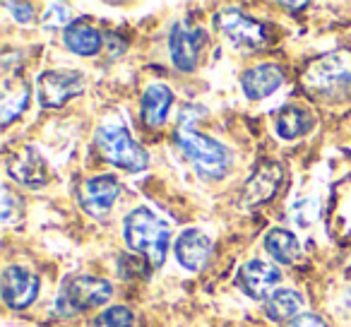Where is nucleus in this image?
I'll return each instance as SVG.
<instances>
[{"mask_svg":"<svg viewBox=\"0 0 351 327\" xmlns=\"http://www.w3.org/2000/svg\"><path fill=\"white\" fill-rule=\"evenodd\" d=\"M176 145L183 152L188 161H191L195 171L207 181H219L229 173L234 156L221 142L212 140L210 135L200 132L195 128V111L193 106L183 108L181 118H178V130H176Z\"/></svg>","mask_w":351,"mask_h":327,"instance_id":"f257e3e1","label":"nucleus"},{"mask_svg":"<svg viewBox=\"0 0 351 327\" xmlns=\"http://www.w3.org/2000/svg\"><path fill=\"white\" fill-rule=\"evenodd\" d=\"M301 84L317 101H344L351 97V51L317 56L303 68Z\"/></svg>","mask_w":351,"mask_h":327,"instance_id":"f03ea898","label":"nucleus"},{"mask_svg":"<svg viewBox=\"0 0 351 327\" xmlns=\"http://www.w3.org/2000/svg\"><path fill=\"white\" fill-rule=\"evenodd\" d=\"M123 236L130 250L147 260L149 267H161L169 253L171 229L147 207H135L123 219Z\"/></svg>","mask_w":351,"mask_h":327,"instance_id":"7ed1b4c3","label":"nucleus"},{"mask_svg":"<svg viewBox=\"0 0 351 327\" xmlns=\"http://www.w3.org/2000/svg\"><path fill=\"white\" fill-rule=\"evenodd\" d=\"M113 287L111 282L89 274H75L68 277L58 289V296L53 301V311L60 317H75L80 313H87L97 306L111 301Z\"/></svg>","mask_w":351,"mask_h":327,"instance_id":"20e7f679","label":"nucleus"},{"mask_svg":"<svg viewBox=\"0 0 351 327\" xmlns=\"http://www.w3.org/2000/svg\"><path fill=\"white\" fill-rule=\"evenodd\" d=\"M94 142L104 159L123 171H145L149 164L147 152L132 140L123 125H101L94 135Z\"/></svg>","mask_w":351,"mask_h":327,"instance_id":"39448f33","label":"nucleus"},{"mask_svg":"<svg viewBox=\"0 0 351 327\" xmlns=\"http://www.w3.org/2000/svg\"><path fill=\"white\" fill-rule=\"evenodd\" d=\"M215 25L221 32V36L241 51H258L269 39L267 27L260 20H255V17H248L245 12H241L239 8L219 10L215 17Z\"/></svg>","mask_w":351,"mask_h":327,"instance_id":"423d86ee","label":"nucleus"},{"mask_svg":"<svg viewBox=\"0 0 351 327\" xmlns=\"http://www.w3.org/2000/svg\"><path fill=\"white\" fill-rule=\"evenodd\" d=\"M84 77L77 70H46L36 80V94L44 108H60L73 97L82 94Z\"/></svg>","mask_w":351,"mask_h":327,"instance_id":"0eeeda50","label":"nucleus"},{"mask_svg":"<svg viewBox=\"0 0 351 327\" xmlns=\"http://www.w3.org/2000/svg\"><path fill=\"white\" fill-rule=\"evenodd\" d=\"M284 181V169L277 161H263L255 167L250 178L245 181L243 193H241V207L243 210H255L269 202L279 193Z\"/></svg>","mask_w":351,"mask_h":327,"instance_id":"6e6552de","label":"nucleus"},{"mask_svg":"<svg viewBox=\"0 0 351 327\" xmlns=\"http://www.w3.org/2000/svg\"><path fill=\"white\" fill-rule=\"evenodd\" d=\"M205 44V32L191 27L188 22H176L169 34V56L171 63L181 73H193L200 60V51Z\"/></svg>","mask_w":351,"mask_h":327,"instance_id":"1a4fd4ad","label":"nucleus"},{"mask_svg":"<svg viewBox=\"0 0 351 327\" xmlns=\"http://www.w3.org/2000/svg\"><path fill=\"white\" fill-rule=\"evenodd\" d=\"M118 195H121V183L111 173L92 176L80 186L77 202L89 217H104L113 210Z\"/></svg>","mask_w":351,"mask_h":327,"instance_id":"9d476101","label":"nucleus"},{"mask_svg":"<svg viewBox=\"0 0 351 327\" xmlns=\"http://www.w3.org/2000/svg\"><path fill=\"white\" fill-rule=\"evenodd\" d=\"M41 291V282L36 274L20 265H10L3 272V301L12 311H25L36 301Z\"/></svg>","mask_w":351,"mask_h":327,"instance_id":"9b49d317","label":"nucleus"},{"mask_svg":"<svg viewBox=\"0 0 351 327\" xmlns=\"http://www.w3.org/2000/svg\"><path fill=\"white\" fill-rule=\"evenodd\" d=\"M8 173L12 181L22 183L27 188H44L49 183V167H46L44 156L34 149L32 145H25L8 154L5 159Z\"/></svg>","mask_w":351,"mask_h":327,"instance_id":"f8f14e48","label":"nucleus"},{"mask_svg":"<svg viewBox=\"0 0 351 327\" xmlns=\"http://www.w3.org/2000/svg\"><path fill=\"white\" fill-rule=\"evenodd\" d=\"M279 282H282V272L263 260H248L239 269V287L255 301H267L277 291Z\"/></svg>","mask_w":351,"mask_h":327,"instance_id":"ddd939ff","label":"nucleus"},{"mask_svg":"<svg viewBox=\"0 0 351 327\" xmlns=\"http://www.w3.org/2000/svg\"><path fill=\"white\" fill-rule=\"evenodd\" d=\"M176 260L181 263V267H186L188 272H200L207 267L212 258V239L200 229H186L178 239H176Z\"/></svg>","mask_w":351,"mask_h":327,"instance_id":"4468645a","label":"nucleus"},{"mask_svg":"<svg viewBox=\"0 0 351 327\" xmlns=\"http://www.w3.org/2000/svg\"><path fill=\"white\" fill-rule=\"evenodd\" d=\"M282 82H284V73H282V68L274 63L253 65V68L245 70L243 77H241V87H243L245 97H248L250 101H260V99L274 94Z\"/></svg>","mask_w":351,"mask_h":327,"instance_id":"2eb2a0df","label":"nucleus"},{"mask_svg":"<svg viewBox=\"0 0 351 327\" xmlns=\"http://www.w3.org/2000/svg\"><path fill=\"white\" fill-rule=\"evenodd\" d=\"M29 97L32 89L22 77L3 80V92H0V123H3V128H8L15 118H20L27 111Z\"/></svg>","mask_w":351,"mask_h":327,"instance_id":"dca6fc26","label":"nucleus"},{"mask_svg":"<svg viewBox=\"0 0 351 327\" xmlns=\"http://www.w3.org/2000/svg\"><path fill=\"white\" fill-rule=\"evenodd\" d=\"M173 104V92L166 84H149L142 94L140 101V116L147 128H161L169 118V108Z\"/></svg>","mask_w":351,"mask_h":327,"instance_id":"f3484780","label":"nucleus"},{"mask_svg":"<svg viewBox=\"0 0 351 327\" xmlns=\"http://www.w3.org/2000/svg\"><path fill=\"white\" fill-rule=\"evenodd\" d=\"M315 125V116L303 106H284L274 116V130L282 140H298Z\"/></svg>","mask_w":351,"mask_h":327,"instance_id":"a211bd4d","label":"nucleus"},{"mask_svg":"<svg viewBox=\"0 0 351 327\" xmlns=\"http://www.w3.org/2000/svg\"><path fill=\"white\" fill-rule=\"evenodd\" d=\"M63 41L73 53L77 56H97L101 51V32L97 27L87 25V22H73L68 29L63 32Z\"/></svg>","mask_w":351,"mask_h":327,"instance_id":"6ab92c4d","label":"nucleus"},{"mask_svg":"<svg viewBox=\"0 0 351 327\" xmlns=\"http://www.w3.org/2000/svg\"><path fill=\"white\" fill-rule=\"evenodd\" d=\"M265 250L269 253V258L274 263L282 265H293L301 255V243L298 239L287 229H269L265 236Z\"/></svg>","mask_w":351,"mask_h":327,"instance_id":"aec40b11","label":"nucleus"},{"mask_svg":"<svg viewBox=\"0 0 351 327\" xmlns=\"http://www.w3.org/2000/svg\"><path fill=\"white\" fill-rule=\"evenodd\" d=\"M303 308V296L293 289H277L272 296L267 298V317L272 322H287V320H296L298 313Z\"/></svg>","mask_w":351,"mask_h":327,"instance_id":"412c9836","label":"nucleus"},{"mask_svg":"<svg viewBox=\"0 0 351 327\" xmlns=\"http://www.w3.org/2000/svg\"><path fill=\"white\" fill-rule=\"evenodd\" d=\"M135 317H132V311L125 306H108L106 311H101L89 327H132Z\"/></svg>","mask_w":351,"mask_h":327,"instance_id":"4be33fe9","label":"nucleus"},{"mask_svg":"<svg viewBox=\"0 0 351 327\" xmlns=\"http://www.w3.org/2000/svg\"><path fill=\"white\" fill-rule=\"evenodd\" d=\"M0 215H3V224L5 226H12L22 217V200L10 191V186H3V207H0Z\"/></svg>","mask_w":351,"mask_h":327,"instance_id":"5701e85b","label":"nucleus"},{"mask_svg":"<svg viewBox=\"0 0 351 327\" xmlns=\"http://www.w3.org/2000/svg\"><path fill=\"white\" fill-rule=\"evenodd\" d=\"M41 25H44L46 29H58V27H65V29H68V27L73 25V22H70L68 5H63V3L49 5V10L44 12V17H41Z\"/></svg>","mask_w":351,"mask_h":327,"instance_id":"b1692460","label":"nucleus"},{"mask_svg":"<svg viewBox=\"0 0 351 327\" xmlns=\"http://www.w3.org/2000/svg\"><path fill=\"white\" fill-rule=\"evenodd\" d=\"M5 8L12 10V17H15L17 22H22V25L34 20V8H32L29 3H5Z\"/></svg>","mask_w":351,"mask_h":327,"instance_id":"393cba45","label":"nucleus"},{"mask_svg":"<svg viewBox=\"0 0 351 327\" xmlns=\"http://www.w3.org/2000/svg\"><path fill=\"white\" fill-rule=\"evenodd\" d=\"M287 327H327V325H325V322H322L317 315L308 313V315H298L296 320H291Z\"/></svg>","mask_w":351,"mask_h":327,"instance_id":"a878e982","label":"nucleus"},{"mask_svg":"<svg viewBox=\"0 0 351 327\" xmlns=\"http://www.w3.org/2000/svg\"><path fill=\"white\" fill-rule=\"evenodd\" d=\"M282 8H287V10H303V8H308V3H282Z\"/></svg>","mask_w":351,"mask_h":327,"instance_id":"bb28decb","label":"nucleus"}]
</instances>
